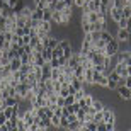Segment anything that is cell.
<instances>
[{"label":"cell","instance_id":"34","mask_svg":"<svg viewBox=\"0 0 131 131\" xmlns=\"http://www.w3.org/2000/svg\"><path fill=\"white\" fill-rule=\"evenodd\" d=\"M85 4H87L85 0H73V7H77V9H80V10H82V7Z\"/></svg>","mask_w":131,"mask_h":131},{"label":"cell","instance_id":"25","mask_svg":"<svg viewBox=\"0 0 131 131\" xmlns=\"http://www.w3.org/2000/svg\"><path fill=\"white\" fill-rule=\"evenodd\" d=\"M41 54H43V58L46 60V61H49V60H51V56H53V49H51V48H44Z\"/></svg>","mask_w":131,"mask_h":131},{"label":"cell","instance_id":"7","mask_svg":"<svg viewBox=\"0 0 131 131\" xmlns=\"http://www.w3.org/2000/svg\"><path fill=\"white\" fill-rule=\"evenodd\" d=\"M114 72H116L119 77L126 78V77H128V65H126V63H119V61H116V65H114Z\"/></svg>","mask_w":131,"mask_h":131},{"label":"cell","instance_id":"26","mask_svg":"<svg viewBox=\"0 0 131 131\" xmlns=\"http://www.w3.org/2000/svg\"><path fill=\"white\" fill-rule=\"evenodd\" d=\"M61 75V67L51 68V80H58V77Z\"/></svg>","mask_w":131,"mask_h":131},{"label":"cell","instance_id":"18","mask_svg":"<svg viewBox=\"0 0 131 131\" xmlns=\"http://www.w3.org/2000/svg\"><path fill=\"white\" fill-rule=\"evenodd\" d=\"M90 107H92V111H94V112H102L106 106H104V104H102V102L99 101V99L94 97V102H92V106H90Z\"/></svg>","mask_w":131,"mask_h":131},{"label":"cell","instance_id":"49","mask_svg":"<svg viewBox=\"0 0 131 131\" xmlns=\"http://www.w3.org/2000/svg\"><path fill=\"white\" fill-rule=\"evenodd\" d=\"M128 75H131V65H128Z\"/></svg>","mask_w":131,"mask_h":131},{"label":"cell","instance_id":"42","mask_svg":"<svg viewBox=\"0 0 131 131\" xmlns=\"http://www.w3.org/2000/svg\"><path fill=\"white\" fill-rule=\"evenodd\" d=\"M102 121V112H95L94 114V123H101Z\"/></svg>","mask_w":131,"mask_h":131},{"label":"cell","instance_id":"31","mask_svg":"<svg viewBox=\"0 0 131 131\" xmlns=\"http://www.w3.org/2000/svg\"><path fill=\"white\" fill-rule=\"evenodd\" d=\"M80 124H82V123H80V121H78V119H77V121L70 123V124H68V128H67V129H68V131H77L78 128H80Z\"/></svg>","mask_w":131,"mask_h":131},{"label":"cell","instance_id":"45","mask_svg":"<svg viewBox=\"0 0 131 131\" xmlns=\"http://www.w3.org/2000/svg\"><path fill=\"white\" fill-rule=\"evenodd\" d=\"M75 92H77V90L72 87V83H68V94H70V95H75Z\"/></svg>","mask_w":131,"mask_h":131},{"label":"cell","instance_id":"15","mask_svg":"<svg viewBox=\"0 0 131 131\" xmlns=\"http://www.w3.org/2000/svg\"><path fill=\"white\" fill-rule=\"evenodd\" d=\"M129 54H131V49H126V51H119V53L116 54V56H117V61H119V63H126V65H128Z\"/></svg>","mask_w":131,"mask_h":131},{"label":"cell","instance_id":"39","mask_svg":"<svg viewBox=\"0 0 131 131\" xmlns=\"http://www.w3.org/2000/svg\"><path fill=\"white\" fill-rule=\"evenodd\" d=\"M97 131H107V124H106L104 121L97 123Z\"/></svg>","mask_w":131,"mask_h":131},{"label":"cell","instance_id":"1","mask_svg":"<svg viewBox=\"0 0 131 131\" xmlns=\"http://www.w3.org/2000/svg\"><path fill=\"white\" fill-rule=\"evenodd\" d=\"M119 51H121V43H119V41L114 38L111 43H107V44H106V49H104V56H111V58H114V56H116Z\"/></svg>","mask_w":131,"mask_h":131},{"label":"cell","instance_id":"23","mask_svg":"<svg viewBox=\"0 0 131 131\" xmlns=\"http://www.w3.org/2000/svg\"><path fill=\"white\" fill-rule=\"evenodd\" d=\"M75 114H77V119H78V121L83 123V119H85V114H87V109H85V107H80V109H78Z\"/></svg>","mask_w":131,"mask_h":131},{"label":"cell","instance_id":"9","mask_svg":"<svg viewBox=\"0 0 131 131\" xmlns=\"http://www.w3.org/2000/svg\"><path fill=\"white\" fill-rule=\"evenodd\" d=\"M15 104H19V99H17V97H12V95L0 101V107H2V109H4V107H9V106H15Z\"/></svg>","mask_w":131,"mask_h":131},{"label":"cell","instance_id":"17","mask_svg":"<svg viewBox=\"0 0 131 131\" xmlns=\"http://www.w3.org/2000/svg\"><path fill=\"white\" fill-rule=\"evenodd\" d=\"M32 54H34V67H43L44 63H48V61L43 58V54H41V53H36V51H34Z\"/></svg>","mask_w":131,"mask_h":131},{"label":"cell","instance_id":"33","mask_svg":"<svg viewBox=\"0 0 131 131\" xmlns=\"http://www.w3.org/2000/svg\"><path fill=\"white\" fill-rule=\"evenodd\" d=\"M60 128H61V129H67V128H68V119L65 116L60 117Z\"/></svg>","mask_w":131,"mask_h":131},{"label":"cell","instance_id":"3","mask_svg":"<svg viewBox=\"0 0 131 131\" xmlns=\"http://www.w3.org/2000/svg\"><path fill=\"white\" fill-rule=\"evenodd\" d=\"M107 83H109V78L104 75V73H99V72H94V85L97 87H104L107 89Z\"/></svg>","mask_w":131,"mask_h":131},{"label":"cell","instance_id":"50","mask_svg":"<svg viewBox=\"0 0 131 131\" xmlns=\"http://www.w3.org/2000/svg\"><path fill=\"white\" fill-rule=\"evenodd\" d=\"M128 65H131V54H129V60H128Z\"/></svg>","mask_w":131,"mask_h":131},{"label":"cell","instance_id":"28","mask_svg":"<svg viewBox=\"0 0 131 131\" xmlns=\"http://www.w3.org/2000/svg\"><path fill=\"white\" fill-rule=\"evenodd\" d=\"M85 94H87V90H85V89H82V90H77V92H75V95H73V97H75V101H82L83 97H85Z\"/></svg>","mask_w":131,"mask_h":131},{"label":"cell","instance_id":"29","mask_svg":"<svg viewBox=\"0 0 131 131\" xmlns=\"http://www.w3.org/2000/svg\"><path fill=\"white\" fill-rule=\"evenodd\" d=\"M123 17H124V19H129L131 17V5L129 4L123 7Z\"/></svg>","mask_w":131,"mask_h":131},{"label":"cell","instance_id":"8","mask_svg":"<svg viewBox=\"0 0 131 131\" xmlns=\"http://www.w3.org/2000/svg\"><path fill=\"white\" fill-rule=\"evenodd\" d=\"M121 17H123V9L121 7H112V9L109 10V19H112L114 22H117Z\"/></svg>","mask_w":131,"mask_h":131},{"label":"cell","instance_id":"35","mask_svg":"<svg viewBox=\"0 0 131 131\" xmlns=\"http://www.w3.org/2000/svg\"><path fill=\"white\" fill-rule=\"evenodd\" d=\"M51 128H60V117L58 116L51 117Z\"/></svg>","mask_w":131,"mask_h":131},{"label":"cell","instance_id":"48","mask_svg":"<svg viewBox=\"0 0 131 131\" xmlns=\"http://www.w3.org/2000/svg\"><path fill=\"white\" fill-rule=\"evenodd\" d=\"M9 131H19V128H17V126H14V128H10Z\"/></svg>","mask_w":131,"mask_h":131},{"label":"cell","instance_id":"22","mask_svg":"<svg viewBox=\"0 0 131 131\" xmlns=\"http://www.w3.org/2000/svg\"><path fill=\"white\" fill-rule=\"evenodd\" d=\"M43 20H48V22H51V20H53V10L49 9V7L43 9Z\"/></svg>","mask_w":131,"mask_h":131},{"label":"cell","instance_id":"14","mask_svg":"<svg viewBox=\"0 0 131 131\" xmlns=\"http://www.w3.org/2000/svg\"><path fill=\"white\" fill-rule=\"evenodd\" d=\"M80 102V107H90L92 106V102H94V94H85V97L82 99V101H78Z\"/></svg>","mask_w":131,"mask_h":131},{"label":"cell","instance_id":"10","mask_svg":"<svg viewBox=\"0 0 131 131\" xmlns=\"http://www.w3.org/2000/svg\"><path fill=\"white\" fill-rule=\"evenodd\" d=\"M83 80H85V85H94V68H85Z\"/></svg>","mask_w":131,"mask_h":131},{"label":"cell","instance_id":"32","mask_svg":"<svg viewBox=\"0 0 131 131\" xmlns=\"http://www.w3.org/2000/svg\"><path fill=\"white\" fill-rule=\"evenodd\" d=\"M10 63V58L9 56H7V54H2V56H0V67H7V65Z\"/></svg>","mask_w":131,"mask_h":131},{"label":"cell","instance_id":"36","mask_svg":"<svg viewBox=\"0 0 131 131\" xmlns=\"http://www.w3.org/2000/svg\"><path fill=\"white\" fill-rule=\"evenodd\" d=\"M56 107H65V97H61V95L56 97Z\"/></svg>","mask_w":131,"mask_h":131},{"label":"cell","instance_id":"47","mask_svg":"<svg viewBox=\"0 0 131 131\" xmlns=\"http://www.w3.org/2000/svg\"><path fill=\"white\" fill-rule=\"evenodd\" d=\"M117 85H124V78L119 77V80H117Z\"/></svg>","mask_w":131,"mask_h":131},{"label":"cell","instance_id":"6","mask_svg":"<svg viewBox=\"0 0 131 131\" xmlns=\"http://www.w3.org/2000/svg\"><path fill=\"white\" fill-rule=\"evenodd\" d=\"M102 121L104 123H116V114L111 107H104L102 111Z\"/></svg>","mask_w":131,"mask_h":131},{"label":"cell","instance_id":"51","mask_svg":"<svg viewBox=\"0 0 131 131\" xmlns=\"http://www.w3.org/2000/svg\"><path fill=\"white\" fill-rule=\"evenodd\" d=\"M0 20H2V14H0Z\"/></svg>","mask_w":131,"mask_h":131},{"label":"cell","instance_id":"21","mask_svg":"<svg viewBox=\"0 0 131 131\" xmlns=\"http://www.w3.org/2000/svg\"><path fill=\"white\" fill-rule=\"evenodd\" d=\"M31 19L32 20H43V10L32 7V14H31Z\"/></svg>","mask_w":131,"mask_h":131},{"label":"cell","instance_id":"38","mask_svg":"<svg viewBox=\"0 0 131 131\" xmlns=\"http://www.w3.org/2000/svg\"><path fill=\"white\" fill-rule=\"evenodd\" d=\"M73 102H75V97H73V95H67V97H65V106H72Z\"/></svg>","mask_w":131,"mask_h":131},{"label":"cell","instance_id":"19","mask_svg":"<svg viewBox=\"0 0 131 131\" xmlns=\"http://www.w3.org/2000/svg\"><path fill=\"white\" fill-rule=\"evenodd\" d=\"M83 73H85V68H83V65H77V67L73 68V75L77 78H80V80H83ZM85 82V80H83Z\"/></svg>","mask_w":131,"mask_h":131},{"label":"cell","instance_id":"11","mask_svg":"<svg viewBox=\"0 0 131 131\" xmlns=\"http://www.w3.org/2000/svg\"><path fill=\"white\" fill-rule=\"evenodd\" d=\"M116 39L119 41V43H128V39H129V32H128V29H117Z\"/></svg>","mask_w":131,"mask_h":131},{"label":"cell","instance_id":"2","mask_svg":"<svg viewBox=\"0 0 131 131\" xmlns=\"http://www.w3.org/2000/svg\"><path fill=\"white\" fill-rule=\"evenodd\" d=\"M27 92H29V87L26 85L24 82H19L15 85V97L20 101H27Z\"/></svg>","mask_w":131,"mask_h":131},{"label":"cell","instance_id":"12","mask_svg":"<svg viewBox=\"0 0 131 131\" xmlns=\"http://www.w3.org/2000/svg\"><path fill=\"white\" fill-rule=\"evenodd\" d=\"M77 65H80V58H78V51H73V54L68 58V63H67V67H70V68H75Z\"/></svg>","mask_w":131,"mask_h":131},{"label":"cell","instance_id":"52","mask_svg":"<svg viewBox=\"0 0 131 131\" xmlns=\"http://www.w3.org/2000/svg\"><path fill=\"white\" fill-rule=\"evenodd\" d=\"M128 131H131V129H128Z\"/></svg>","mask_w":131,"mask_h":131},{"label":"cell","instance_id":"46","mask_svg":"<svg viewBox=\"0 0 131 131\" xmlns=\"http://www.w3.org/2000/svg\"><path fill=\"white\" fill-rule=\"evenodd\" d=\"M5 7H9V5H7V2H5V0H0V10H4Z\"/></svg>","mask_w":131,"mask_h":131},{"label":"cell","instance_id":"24","mask_svg":"<svg viewBox=\"0 0 131 131\" xmlns=\"http://www.w3.org/2000/svg\"><path fill=\"white\" fill-rule=\"evenodd\" d=\"M32 7H36V9H46L48 5H46V0H32Z\"/></svg>","mask_w":131,"mask_h":131},{"label":"cell","instance_id":"37","mask_svg":"<svg viewBox=\"0 0 131 131\" xmlns=\"http://www.w3.org/2000/svg\"><path fill=\"white\" fill-rule=\"evenodd\" d=\"M53 89H54V92L58 94L60 89H61V82H60V80H53Z\"/></svg>","mask_w":131,"mask_h":131},{"label":"cell","instance_id":"40","mask_svg":"<svg viewBox=\"0 0 131 131\" xmlns=\"http://www.w3.org/2000/svg\"><path fill=\"white\" fill-rule=\"evenodd\" d=\"M53 111H54V116H58V117L63 116V107H54Z\"/></svg>","mask_w":131,"mask_h":131},{"label":"cell","instance_id":"4","mask_svg":"<svg viewBox=\"0 0 131 131\" xmlns=\"http://www.w3.org/2000/svg\"><path fill=\"white\" fill-rule=\"evenodd\" d=\"M116 94L121 101H129L131 99V89H128L126 85H117L116 87Z\"/></svg>","mask_w":131,"mask_h":131},{"label":"cell","instance_id":"27","mask_svg":"<svg viewBox=\"0 0 131 131\" xmlns=\"http://www.w3.org/2000/svg\"><path fill=\"white\" fill-rule=\"evenodd\" d=\"M39 126L43 128H51V117H41V121H39Z\"/></svg>","mask_w":131,"mask_h":131},{"label":"cell","instance_id":"41","mask_svg":"<svg viewBox=\"0 0 131 131\" xmlns=\"http://www.w3.org/2000/svg\"><path fill=\"white\" fill-rule=\"evenodd\" d=\"M14 34H15V36H24V27H15V29H14Z\"/></svg>","mask_w":131,"mask_h":131},{"label":"cell","instance_id":"43","mask_svg":"<svg viewBox=\"0 0 131 131\" xmlns=\"http://www.w3.org/2000/svg\"><path fill=\"white\" fill-rule=\"evenodd\" d=\"M7 123V117H5V114H4V109L0 111V124H5Z\"/></svg>","mask_w":131,"mask_h":131},{"label":"cell","instance_id":"13","mask_svg":"<svg viewBox=\"0 0 131 131\" xmlns=\"http://www.w3.org/2000/svg\"><path fill=\"white\" fill-rule=\"evenodd\" d=\"M41 78H43V80L51 78V65L49 63H44L43 67H41Z\"/></svg>","mask_w":131,"mask_h":131},{"label":"cell","instance_id":"44","mask_svg":"<svg viewBox=\"0 0 131 131\" xmlns=\"http://www.w3.org/2000/svg\"><path fill=\"white\" fill-rule=\"evenodd\" d=\"M124 85H126L128 89H131V75H128V77L124 78Z\"/></svg>","mask_w":131,"mask_h":131},{"label":"cell","instance_id":"20","mask_svg":"<svg viewBox=\"0 0 131 131\" xmlns=\"http://www.w3.org/2000/svg\"><path fill=\"white\" fill-rule=\"evenodd\" d=\"M9 65H10V70H12V72H17L20 68V65H22V60H20L19 56H17V58H12Z\"/></svg>","mask_w":131,"mask_h":131},{"label":"cell","instance_id":"5","mask_svg":"<svg viewBox=\"0 0 131 131\" xmlns=\"http://www.w3.org/2000/svg\"><path fill=\"white\" fill-rule=\"evenodd\" d=\"M101 10V0H89L82 7V12H99Z\"/></svg>","mask_w":131,"mask_h":131},{"label":"cell","instance_id":"30","mask_svg":"<svg viewBox=\"0 0 131 131\" xmlns=\"http://www.w3.org/2000/svg\"><path fill=\"white\" fill-rule=\"evenodd\" d=\"M83 124H85V128H87V131H97V123H87V121H83Z\"/></svg>","mask_w":131,"mask_h":131},{"label":"cell","instance_id":"16","mask_svg":"<svg viewBox=\"0 0 131 131\" xmlns=\"http://www.w3.org/2000/svg\"><path fill=\"white\" fill-rule=\"evenodd\" d=\"M70 83H72V87L75 89V90H82V89H85V82L80 80V78H77V77H73Z\"/></svg>","mask_w":131,"mask_h":131}]
</instances>
